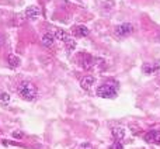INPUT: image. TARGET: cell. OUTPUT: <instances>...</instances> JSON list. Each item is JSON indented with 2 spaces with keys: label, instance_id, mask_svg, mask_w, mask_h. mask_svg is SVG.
I'll return each mask as SVG.
<instances>
[{
  "label": "cell",
  "instance_id": "obj_1",
  "mask_svg": "<svg viewBox=\"0 0 160 149\" xmlns=\"http://www.w3.org/2000/svg\"><path fill=\"white\" fill-rule=\"evenodd\" d=\"M117 90H118V83L115 80H108L97 87L96 93L97 96L102 97V99H112L117 96Z\"/></svg>",
  "mask_w": 160,
  "mask_h": 149
},
{
  "label": "cell",
  "instance_id": "obj_2",
  "mask_svg": "<svg viewBox=\"0 0 160 149\" xmlns=\"http://www.w3.org/2000/svg\"><path fill=\"white\" fill-rule=\"evenodd\" d=\"M37 93H38V89L34 83L31 82H22L18 85V94L21 99L27 100V101H32L37 97Z\"/></svg>",
  "mask_w": 160,
  "mask_h": 149
},
{
  "label": "cell",
  "instance_id": "obj_3",
  "mask_svg": "<svg viewBox=\"0 0 160 149\" xmlns=\"http://www.w3.org/2000/svg\"><path fill=\"white\" fill-rule=\"evenodd\" d=\"M114 33H115L117 37H119V38H124V37H128V35H131V34L133 33V25L131 24V23L118 24L115 27V30H114Z\"/></svg>",
  "mask_w": 160,
  "mask_h": 149
},
{
  "label": "cell",
  "instance_id": "obj_4",
  "mask_svg": "<svg viewBox=\"0 0 160 149\" xmlns=\"http://www.w3.org/2000/svg\"><path fill=\"white\" fill-rule=\"evenodd\" d=\"M39 14H41V8H39L38 6H28L24 11V16L27 17L28 20H35Z\"/></svg>",
  "mask_w": 160,
  "mask_h": 149
},
{
  "label": "cell",
  "instance_id": "obj_5",
  "mask_svg": "<svg viewBox=\"0 0 160 149\" xmlns=\"http://www.w3.org/2000/svg\"><path fill=\"white\" fill-rule=\"evenodd\" d=\"M145 141L149 144H160V131H149L145 135Z\"/></svg>",
  "mask_w": 160,
  "mask_h": 149
},
{
  "label": "cell",
  "instance_id": "obj_6",
  "mask_svg": "<svg viewBox=\"0 0 160 149\" xmlns=\"http://www.w3.org/2000/svg\"><path fill=\"white\" fill-rule=\"evenodd\" d=\"M72 33L75 37H87L90 31H88V28L86 25H75L72 28Z\"/></svg>",
  "mask_w": 160,
  "mask_h": 149
},
{
  "label": "cell",
  "instance_id": "obj_7",
  "mask_svg": "<svg viewBox=\"0 0 160 149\" xmlns=\"http://www.w3.org/2000/svg\"><path fill=\"white\" fill-rule=\"evenodd\" d=\"M96 82V77L94 76H84L82 80H80V86H82L83 90H90L91 86Z\"/></svg>",
  "mask_w": 160,
  "mask_h": 149
},
{
  "label": "cell",
  "instance_id": "obj_8",
  "mask_svg": "<svg viewBox=\"0 0 160 149\" xmlns=\"http://www.w3.org/2000/svg\"><path fill=\"white\" fill-rule=\"evenodd\" d=\"M53 41H55V35H53V34H51V33L42 34L41 42H42V45H44V47H47V48L52 47V45H53Z\"/></svg>",
  "mask_w": 160,
  "mask_h": 149
},
{
  "label": "cell",
  "instance_id": "obj_9",
  "mask_svg": "<svg viewBox=\"0 0 160 149\" xmlns=\"http://www.w3.org/2000/svg\"><path fill=\"white\" fill-rule=\"evenodd\" d=\"M112 135L117 142H122L125 139V130L122 127H115L112 130Z\"/></svg>",
  "mask_w": 160,
  "mask_h": 149
},
{
  "label": "cell",
  "instance_id": "obj_10",
  "mask_svg": "<svg viewBox=\"0 0 160 149\" xmlns=\"http://www.w3.org/2000/svg\"><path fill=\"white\" fill-rule=\"evenodd\" d=\"M55 38L66 44V42L70 39V37H69V34H68L65 30H62V28H58V30L55 31Z\"/></svg>",
  "mask_w": 160,
  "mask_h": 149
},
{
  "label": "cell",
  "instance_id": "obj_11",
  "mask_svg": "<svg viewBox=\"0 0 160 149\" xmlns=\"http://www.w3.org/2000/svg\"><path fill=\"white\" fill-rule=\"evenodd\" d=\"M7 64L10 68H13V69H16V68L20 66V64H21V61H20V58L17 55H13V54H10V55L7 56Z\"/></svg>",
  "mask_w": 160,
  "mask_h": 149
},
{
  "label": "cell",
  "instance_id": "obj_12",
  "mask_svg": "<svg viewBox=\"0 0 160 149\" xmlns=\"http://www.w3.org/2000/svg\"><path fill=\"white\" fill-rule=\"evenodd\" d=\"M142 70L146 74H152V73H155L156 70H159V64H143Z\"/></svg>",
  "mask_w": 160,
  "mask_h": 149
},
{
  "label": "cell",
  "instance_id": "obj_13",
  "mask_svg": "<svg viewBox=\"0 0 160 149\" xmlns=\"http://www.w3.org/2000/svg\"><path fill=\"white\" fill-rule=\"evenodd\" d=\"M94 62H96L94 58H91V56H86V59H83V68H84V69H90V68L94 66Z\"/></svg>",
  "mask_w": 160,
  "mask_h": 149
},
{
  "label": "cell",
  "instance_id": "obj_14",
  "mask_svg": "<svg viewBox=\"0 0 160 149\" xmlns=\"http://www.w3.org/2000/svg\"><path fill=\"white\" fill-rule=\"evenodd\" d=\"M0 101L8 103V101H10V96H8L7 93H4V91H0Z\"/></svg>",
  "mask_w": 160,
  "mask_h": 149
},
{
  "label": "cell",
  "instance_id": "obj_15",
  "mask_svg": "<svg viewBox=\"0 0 160 149\" xmlns=\"http://www.w3.org/2000/svg\"><path fill=\"white\" fill-rule=\"evenodd\" d=\"M79 149H93V145L88 144V142H83L79 145Z\"/></svg>",
  "mask_w": 160,
  "mask_h": 149
},
{
  "label": "cell",
  "instance_id": "obj_16",
  "mask_svg": "<svg viewBox=\"0 0 160 149\" xmlns=\"http://www.w3.org/2000/svg\"><path fill=\"white\" fill-rule=\"evenodd\" d=\"M66 45H68V51H72V49H73V48H75L76 42H75V41H73V39H72V38H70V39H69V41H68V42H66Z\"/></svg>",
  "mask_w": 160,
  "mask_h": 149
},
{
  "label": "cell",
  "instance_id": "obj_17",
  "mask_svg": "<svg viewBox=\"0 0 160 149\" xmlns=\"http://www.w3.org/2000/svg\"><path fill=\"white\" fill-rule=\"evenodd\" d=\"M13 138L21 139V138H24V134H22L21 131H14V132H13Z\"/></svg>",
  "mask_w": 160,
  "mask_h": 149
},
{
  "label": "cell",
  "instance_id": "obj_18",
  "mask_svg": "<svg viewBox=\"0 0 160 149\" xmlns=\"http://www.w3.org/2000/svg\"><path fill=\"white\" fill-rule=\"evenodd\" d=\"M112 149H122V144H121V142H117L115 141V144L112 145Z\"/></svg>",
  "mask_w": 160,
  "mask_h": 149
},
{
  "label": "cell",
  "instance_id": "obj_19",
  "mask_svg": "<svg viewBox=\"0 0 160 149\" xmlns=\"http://www.w3.org/2000/svg\"><path fill=\"white\" fill-rule=\"evenodd\" d=\"M3 44H4V35H3V34L0 33V48L3 47Z\"/></svg>",
  "mask_w": 160,
  "mask_h": 149
}]
</instances>
